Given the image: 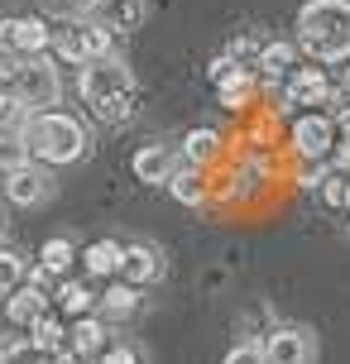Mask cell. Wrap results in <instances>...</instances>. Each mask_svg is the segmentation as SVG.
Returning <instances> with one entry per match:
<instances>
[{"instance_id": "cell-15", "label": "cell", "mask_w": 350, "mask_h": 364, "mask_svg": "<svg viewBox=\"0 0 350 364\" xmlns=\"http://www.w3.org/2000/svg\"><path fill=\"white\" fill-rule=\"evenodd\" d=\"M96 307H101L106 321H125V316L139 311V288H134V283H111V288L101 292V302H96Z\"/></svg>"}, {"instance_id": "cell-3", "label": "cell", "mask_w": 350, "mask_h": 364, "mask_svg": "<svg viewBox=\"0 0 350 364\" xmlns=\"http://www.w3.org/2000/svg\"><path fill=\"white\" fill-rule=\"evenodd\" d=\"M10 91H15L19 106H29L34 115H38V110H48V106H58V96H63V82H58L53 58H48V53L24 58V63H19V73H15V82H10Z\"/></svg>"}, {"instance_id": "cell-5", "label": "cell", "mask_w": 350, "mask_h": 364, "mask_svg": "<svg viewBox=\"0 0 350 364\" xmlns=\"http://www.w3.org/2000/svg\"><path fill=\"white\" fill-rule=\"evenodd\" d=\"M0 43L15 48L19 58H38L53 48V24L38 15H15V19H0Z\"/></svg>"}, {"instance_id": "cell-18", "label": "cell", "mask_w": 350, "mask_h": 364, "mask_svg": "<svg viewBox=\"0 0 350 364\" xmlns=\"http://www.w3.org/2000/svg\"><path fill=\"white\" fill-rule=\"evenodd\" d=\"M96 302H101V297H96L87 283H58V307L68 311L73 321H77V316H92Z\"/></svg>"}, {"instance_id": "cell-10", "label": "cell", "mask_w": 350, "mask_h": 364, "mask_svg": "<svg viewBox=\"0 0 350 364\" xmlns=\"http://www.w3.org/2000/svg\"><path fill=\"white\" fill-rule=\"evenodd\" d=\"M43 307H48V297L34 283H19L15 292H5V321H15V326H34Z\"/></svg>"}, {"instance_id": "cell-16", "label": "cell", "mask_w": 350, "mask_h": 364, "mask_svg": "<svg viewBox=\"0 0 350 364\" xmlns=\"http://www.w3.org/2000/svg\"><path fill=\"white\" fill-rule=\"evenodd\" d=\"M29 159H34V149H29V134H24V129L0 125V173H15V168H24Z\"/></svg>"}, {"instance_id": "cell-21", "label": "cell", "mask_w": 350, "mask_h": 364, "mask_svg": "<svg viewBox=\"0 0 350 364\" xmlns=\"http://www.w3.org/2000/svg\"><path fill=\"white\" fill-rule=\"evenodd\" d=\"M53 53L63 58V63H87V43H82V24H63V29H53Z\"/></svg>"}, {"instance_id": "cell-36", "label": "cell", "mask_w": 350, "mask_h": 364, "mask_svg": "<svg viewBox=\"0 0 350 364\" xmlns=\"http://www.w3.org/2000/svg\"><path fill=\"white\" fill-rule=\"evenodd\" d=\"M341 129H346V134H350V110H341Z\"/></svg>"}, {"instance_id": "cell-17", "label": "cell", "mask_w": 350, "mask_h": 364, "mask_svg": "<svg viewBox=\"0 0 350 364\" xmlns=\"http://www.w3.org/2000/svg\"><path fill=\"white\" fill-rule=\"evenodd\" d=\"M73 259H77V245L68 235H53V240H43V250H38V264L53 273V278H63V273L73 269Z\"/></svg>"}, {"instance_id": "cell-35", "label": "cell", "mask_w": 350, "mask_h": 364, "mask_svg": "<svg viewBox=\"0 0 350 364\" xmlns=\"http://www.w3.org/2000/svg\"><path fill=\"white\" fill-rule=\"evenodd\" d=\"M63 5H77V10H92L96 0H63Z\"/></svg>"}, {"instance_id": "cell-1", "label": "cell", "mask_w": 350, "mask_h": 364, "mask_svg": "<svg viewBox=\"0 0 350 364\" xmlns=\"http://www.w3.org/2000/svg\"><path fill=\"white\" fill-rule=\"evenodd\" d=\"M297 53L312 63H346L350 58V0H307L297 10Z\"/></svg>"}, {"instance_id": "cell-39", "label": "cell", "mask_w": 350, "mask_h": 364, "mask_svg": "<svg viewBox=\"0 0 350 364\" xmlns=\"http://www.w3.org/2000/svg\"><path fill=\"white\" fill-rule=\"evenodd\" d=\"M0 321H5V302H0Z\"/></svg>"}, {"instance_id": "cell-20", "label": "cell", "mask_w": 350, "mask_h": 364, "mask_svg": "<svg viewBox=\"0 0 350 364\" xmlns=\"http://www.w3.org/2000/svg\"><path fill=\"white\" fill-rule=\"evenodd\" d=\"M29 341H34L43 355H53V350H68V331H63V321H53V316L43 311L34 326H29Z\"/></svg>"}, {"instance_id": "cell-28", "label": "cell", "mask_w": 350, "mask_h": 364, "mask_svg": "<svg viewBox=\"0 0 350 364\" xmlns=\"http://www.w3.org/2000/svg\"><path fill=\"white\" fill-rule=\"evenodd\" d=\"M221 364H269V355H264V346H259V341H245V346H230V350H226Z\"/></svg>"}, {"instance_id": "cell-11", "label": "cell", "mask_w": 350, "mask_h": 364, "mask_svg": "<svg viewBox=\"0 0 350 364\" xmlns=\"http://www.w3.org/2000/svg\"><path fill=\"white\" fill-rule=\"evenodd\" d=\"M125 283H134V288H144V283H154V278H164V255L154 250V245H125Z\"/></svg>"}, {"instance_id": "cell-14", "label": "cell", "mask_w": 350, "mask_h": 364, "mask_svg": "<svg viewBox=\"0 0 350 364\" xmlns=\"http://www.w3.org/2000/svg\"><path fill=\"white\" fill-rule=\"evenodd\" d=\"M68 350H73V355L106 350V316H77V326L68 331Z\"/></svg>"}, {"instance_id": "cell-31", "label": "cell", "mask_w": 350, "mask_h": 364, "mask_svg": "<svg viewBox=\"0 0 350 364\" xmlns=\"http://www.w3.org/2000/svg\"><path fill=\"white\" fill-rule=\"evenodd\" d=\"M19 110V101H15V91L5 87V82H0V125H5V120H10V115H15Z\"/></svg>"}, {"instance_id": "cell-26", "label": "cell", "mask_w": 350, "mask_h": 364, "mask_svg": "<svg viewBox=\"0 0 350 364\" xmlns=\"http://www.w3.org/2000/svg\"><path fill=\"white\" fill-rule=\"evenodd\" d=\"M5 355H10V364H48V355L34 341H5Z\"/></svg>"}, {"instance_id": "cell-24", "label": "cell", "mask_w": 350, "mask_h": 364, "mask_svg": "<svg viewBox=\"0 0 350 364\" xmlns=\"http://www.w3.org/2000/svg\"><path fill=\"white\" fill-rule=\"evenodd\" d=\"M82 43H87V63L92 58H111V48H115L111 24H82Z\"/></svg>"}, {"instance_id": "cell-2", "label": "cell", "mask_w": 350, "mask_h": 364, "mask_svg": "<svg viewBox=\"0 0 350 364\" xmlns=\"http://www.w3.org/2000/svg\"><path fill=\"white\" fill-rule=\"evenodd\" d=\"M29 149H34V159L63 168V164L87 159L92 134H87V125H82L77 115H63V110H38L34 125H29Z\"/></svg>"}, {"instance_id": "cell-13", "label": "cell", "mask_w": 350, "mask_h": 364, "mask_svg": "<svg viewBox=\"0 0 350 364\" xmlns=\"http://www.w3.org/2000/svg\"><path fill=\"white\" fill-rule=\"evenodd\" d=\"M129 168H134V178L139 182H168L178 168H173V154H168L164 144H144V149H134V159H129Z\"/></svg>"}, {"instance_id": "cell-40", "label": "cell", "mask_w": 350, "mask_h": 364, "mask_svg": "<svg viewBox=\"0 0 350 364\" xmlns=\"http://www.w3.org/2000/svg\"><path fill=\"white\" fill-rule=\"evenodd\" d=\"M346 206H350V192H346Z\"/></svg>"}, {"instance_id": "cell-22", "label": "cell", "mask_w": 350, "mask_h": 364, "mask_svg": "<svg viewBox=\"0 0 350 364\" xmlns=\"http://www.w3.org/2000/svg\"><path fill=\"white\" fill-rule=\"evenodd\" d=\"M216 149H221V134H216V129H192V134L183 139L187 164H206V159H216Z\"/></svg>"}, {"instance_id": "cell-25", "label": "cell", "mask_w": 350, "mask_h": 364, "mask_svg": "<svg viewBox=\"0 0 350 364\" xmlns=\"http://www.w3.org/2000/svg\"><path fill=\"white\" fill-rule=\"evenodd\" d=\"M19 283H24V259H19L15 250H0V297L15 292Z\"/></svg>"}, {"instance_id": "cell-27", "label": "cell", "mask_w": 350, "mask_h": 364, "mask_svg": "<svg viewBox=\"0 0 350 364\" xmlns=\"http://www.w3.org/2000/svg\"><path fill=\"white\" fill-rule=\"evenodd\" d=\"M129 115H134V96H120V101H106V106H96V120H106V125H125Z\"/></svg>"}, {"instance_id": "cell-23", "label": "cell", "mask_w": 350, "mask_h": 364, "mask_svg": "<svg viewBox=\"0 0 350 364\" xmlns=\"http://www.w3.org/2000/svg\"><path fill=\"white\" fill-rule=\"evenodd\" d=\"M293 58H297V43H264L259 68L269 77H283V73H293Z\"/></svg>"}, {"instance_id": "cell-9", "label": "cell", "mask_w": 350, "mask_h": 364, "mask_svg": "<svg viewBox=\"0 0 350 364\" xmlns=\"http://www.w3.org/2000/svg\"><path fill=\"white\" fill-rule=\"evenodd\" d=\"M264 355H269V364H307L312 360V336L297 326H278L264 341Z\"/></svg>"}, {"instance_id": "cell-12", "label": "cell", "mask_w": 350, "mask_h": 364, "mask_svg": "<svg viewBox=\"0 0 350 364\" xmlns=\"http://www.w3.org/2000/svg\"><path fill=\"white\" fill-rule=\"evenodd\" d=\"M82 264H87L92 278H115V273L125 269V245L120 240H92L82 250Z\"/></svg>"}, {"instance_id": "cell-32", "label": "cell", "mask_w": 350, "mask_h": 364, "mask_svg": "<svg viewBox=\"0 0 350 364\" xmlns=\"http://www.w3.org/2000/svg\"><path fill=\"white\" fill-rule=\"evenodd\" d=\"M327 178H332V173L317 164V168H307V173H302V187H317V192H322V182H327Z\"/></svg>"}, {"instance_id": "cell-33", "label": "cell", "mask_w": 350, "mask_h": 364, "mask_svg": "<svg viewBox=\"0 0 350 364\" xmlns=\"http://www.w3.org/2000/svg\"><path fill=\"white\" fill-rule=\"evenodd\" d=\"M336 168H341V173H350V134L336 144Z\"/></svg>"}, {"instance_id": "cell-38", "label": "cell", "mask_w": 350, "mask_h": 364, "mask_svg": "<svg viewBox=\"0 0 350 364\" xmlns=\"http://www.w3.org/2000/svg\"><path fill=\"white\" fill-rule=\"evenodd\" d=\"M0 364H10V355H5V346H0Z\"/></svg>"}, {"instance_id": "cell-8", "label": "cell", "mask_w": 350, "mask_h": 364, "mask_svg": "<svg viewBox=\"0 0 350 364\" xmlns=\"http://www.w3.org/2000/svg\"><path fill=\"white\" fill-rule=\"evenodd\" d=\"M5 197L15 201V206H38V201L53 197V178H48L43 168L24 164V168H15V173H5Z\"/></svg>"}, {"instance_id": "cell-30", "label": "cell", "mask_w": 350, "mask_h": 364, "mask_svg": "<svg viewBox=\"0 0 350 364\" xmlns=\"http://www.w3.org/2000/svg\"><path fill=\"white\" fill-rule=\"evenodd\" d=\"M101 364H144V360H139L134 346H111V350H101Z\"/></svg>"}, {"instance_id": "cell-4", "label": "cell", "mask_w": 350, "mask_h": 364, "mask_svg": "<svg viewBox=\"0 0 350 364\" xmlns=\"http://www.w3.org/2000/svg\"><path fill=\"white\" fill-rule=\"evenodd\" d=\"M77 91H82V101L96 110V106H106V101L134 96V77H129V68L115 63V58H92V63H82Z\"/></svg>"}, {"instance_id": "cell-7", "label": "cell", "mask_w": 350, "mask_h": 364, "mask_svg": "<svg viewBox=\"0 0 350 364\" xmlns=\"http://www.w3.org/2000/svg\"><path fill=\"white\" fill-rule=\"evenodd\" d=\"M293 149L302 154V159H327L336 149V120L332 115H302V120H293Z\"/></svg>"}, {"instance_id": "cell-6", "label": "cell", "mask_w": 350, "mask_h": 364, "mask_svg": "<svg viewBox=\"0 0 350 364\" xmlns=\"http://www.w3.org/2000/svg\"><path fill=\"white\" fill-rule=\"evenodd\" d=\"M341 91L327 82V73L322 68H293L288 73V91H283V106L278 110H288V106H317V101H336Z\"/></svg>"}, {"instance_id": "cell-37", "label": "cell", "mask_w": 350, "mask_h": 364, "mask_svg": "<svg viewBox=\"0 0 350 364\" xmlns=\"http://www.w3.org/2000/svg\"><path fill=\"white\" fill-rule=\"evenodd\" d=\"M346 101H350V68H346Z\"/></svg>"}, {"instance_id": "cell-19", "label": "cell", "mask_w": 350, "mask_h": 364, "mask_svg": "<svg viewBox=\"0 0 350 364\" xmlns=\"http://www.w3.org/2000/svg\"><path fill=\"white\" fill-rule=\"evenodd\" d=\"M168 192L183 201V206H197V201L206 197V182H202V173H197V164H187V168H178L173 178H168Z\"/></svg>"}, {"instance_id": "cell-29", "label": "cell", "mask_w": 350, "mask_h": 364, "mask_svg": "<svg viewBox=\"0 0 350 364\" xmlns=\"http://www.w3.org/2000/svg\"><path fill=\"white\" fill-rule=\"evenodd\" d=\"M346 192H350L346 173H332V178L322 182V201H327V206H346Z\"/></svg>"}, {"instance_id": "cell-34", "label": "cell", "mask_w": 350, "mask_h": 364, "mask_svg": "<svg viewBox=\"0 0 350 364\" xmlns=\"http://www.w3.org/2000/svg\"><path fill=\"white\" fill-rule=\"evenodd\" d=\"M82 360V355H73V350H53V355H48V364H77Z\"/></svg>"}]
</instances>
